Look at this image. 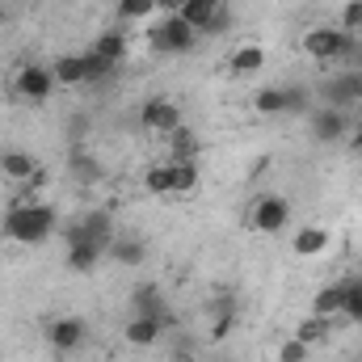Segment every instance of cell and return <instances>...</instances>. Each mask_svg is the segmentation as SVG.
Listing matches in <instances>:
<instances>
[{"label":"cell","instance_id":"7","mask_svg":"<svg viewBox=\"0 0 362 362\" xmlns=\"http://www.w3.org/2000/svg\"><path fill=\"white\" fill-rule=\"evenodd\" d=\"M139 118H144L148 131H160V135H173L177 127H185V122H181V105L169 101V97H148L144 110H139Z\"/></svg>","mask_w":362,"mask_h":362},{"label":"cell","instance_id":"16","mask_svg":"<svg viewBox=\"0 0 362 362\" xmlns=\"http://www.w3.org/2000/svg\"><path fill=\"white\" fill-rule=\"evenodd\" d=\"M295 337H299V341H303L308 350H316V346H325V341L333 337V320H329V316H316V312H312V316H303V320L295 325Z\"/></svg>","mask_w":362,"mask_h":362},{"label":"cell","instance_id":"30","mask_svg":"<svg viewBox=\"0 0 362 362\" xmlns=\"http://www.w3.org/2000/svg\"><path fill=\"white\" fill-rule=\"evenodd\" d=\"M308 354H312V350H308L299 337H286V341L278 346V362H308Z\"/></svg>","mask_w":362,"mask_h":362},{"label":"cell","instance_id":"35","mask_svg":"<svg viewBox=\"0 0 362 362\" xmlns=\"http://www.w3.org/2000/svg\"><path fill=\"white\" fill-rule=\"evenodd\" d=\"M181 4H185V0H156V8H165V13H177Z\"/></svg>","mask_w":362,"mask_h":362},{"label":"cell","instance_id":"5","mask_svg":"<svg viewBox=\"0 0 362 362\" xmlns=\"http://www.w3.org/2000/svg\"><path fill=\"white\" fill-rule=\"evenodd\" d=\"M308 131H312V139H316V144H337V139H346V135H350V114H346V110L316 105V110L308 114Z\"/></svg>","mask_w":362,"mask_h":362},{"label":"cell","instance_id":"20","mask_svg":"<svg viewBox=\"0 0 362 362\" xmlns=\"http://www.w3.org/2000/svg\"><path fill=\"white\" fill-rule=\"evenodd\" d=\"M291 249H295L299 257H320V253L329 249V232H325V228H299V232L291 236Z\"/></svg>","mask_w":362,"mask_h":362},{"label":"cell","instance_id":"27","mask_svg":"<svg viewBox=\"0 0 362 362\" xmlns=\"http://www.w3.org/2000/svg\"><path fill=\"white\" fill-rule=\"evenodd\" d=\"M341 286H346V303H341V316L358 325V320H362V282H358V278H346Z\"/></svg>","mask_w":362,"mask_h":362},{"label":"cell","instance_id":"2","mask_svg":"<svg viewBox=\"0 0 362 362\" xmlns=\"http://www.w3.org/2000/svg\"><path fill=\"white\" fill-rule=\"evenodd\" d=\"M148 47L160 51V55H181V51H194L198 47V30L181 17V13H165L156 25H148Z\"/></svg>","mask_w":362,"mask_h":362},{"label":"cell","instance_id":"31","mask_svg":"<svg viewBox=\"0 0 362 362\" xmlns=\"http://www.w3.org/2000/svg\"><path fill=\"white\" fill-rule=\"evenodd\" d=\"M341 30H346V34H358L362 30V0H346V8H341Z\"/></svg>","mask_w":362,"mask_h":362},{"label":"cell","instance_id":"37","mask_svg":"<svg viewBox=\"0 0 362 362\" xmlns=\"http://www.w3.org/2000/svg\"><path fill=\"white\" fill-rule=\"evenodd\" d=\"M0 21H4V4H0Z\"/></svg>","mask_w":362,"mask_h":362},{"label":"cell","instance_id":"12","mask_svg":"<svg viewBox=\"0 0 362 362\" xmlns=\"http://www.w3.org/2000/svg\"><path fill=\"white\" fill-rule=\"evenodd\" d=\"M320 101L329 105V110H354L358 105V93H354V76L350 72H341V76H329L325 85H320Z\"/></svg>","mask_w":362,"mask_h":362},{"label":"cell","instance_id":"34","mask_svg":"<svg viewBox=\"0 0 362 362\" xmlns=\"http://www.w3.org/2000/svg\"><path fill=\"white\" fill-rule=\"evenodd\" d=\"M346 139H350V148H354V152H358V156H362V127H358V131H350Z\"/></svg>","mask_w":362,"mask_h":362},{"label":"cell","instance_id":"13","mask_svg":"<svg viewBox=\"0 0 362 362\" xmlns=\"http://www.w3.org/2000/svg\"><path fill=\"white\" fill-rule=\"evenodd\" d=\"M160 320H152V316H135L131 312V320L122 325V337H127V346H135V350H148V346H156L160 341Z\"/></svg>","mask_w":362,"mask_h":362},{"label":"cell","instance_id":"15","mask_svg":"<svg viewBox=\"0 0 362 362\" xmlns=\"http://www.w3.org/2000/svg\"><path fill=\"white\" fill-rule=\"evenodd\" d=\"M118 266H127V270H135V266H144L148 262V245L144 240H135V236H114V245L105 249Z\"/></svg>","mask_w":362,"mask_h":362},{"label":"cell","instance_id":"38","mask_svg":"<svg viewBox=\"0 0 362 362\" xmlns=\"http://www.w3.org/2000/svg\"><path fill=\"white\" fill-rule=\"evenodd\" d=\"M358 282H362V274H358Z\"/></svg>","mask_w":362,"mask_h":362},{"label":"cell","instance_id":"14","mask_svg":"<svg viewBox=\"0 0 362 362\" xmlns=\"http://www.w3.org/2000/svg\"><path fill=\"white\" fill-rule=\"evenodd\" d=\"M51 76H55V85H64V89L89 85V68H85V55H59V59L51 64Z\"/></svg>","mask_w":362,"mask_h":362},{"label":"cell","instance_id":"21","mask_svg":"<svg viewBox=\"0 0 362 362\" xmlns=\"http://www.w3.org/2000/svg\"><path fill=\"white\" fill-rule=\"evenodd\" d=\"M198 152H202V139L189 127H177L169 135V160H198Z\"/></svg>","mask_w":362,"mask_h":362},{"label":"cell","instance_id":"32","mask_svg":"<svg viewBox=\"0 0 362 362\" xmlns=\"http://www.w3.org/2000/svg\"><path fill=\"white\" fill-rule=\"evenodd\" d=\"M72 173H76V177H85V185H89V181H97V177H101V169L93 165L89 156H85V152H76V156H72Z\"/></svg>","mask_w":362,"mask_h":362},{"label":"cell","instance_id":"18","mask_svg":"<svg viewBox=\"0 0 362 362\" xmlns=\"http://www.w3.org/2000/svg\"><path fill=\"white\" fill-rule=\"evenodd\" d=\"M228 68H232L236 76H257V72L266 68V47H257V42H249V47H236Z\"/></svg>","mask_w":362,"mask_h":362},{"label":"cell","instance_id":"6","mask_svg":"<svg viewBox=\"0 0 362 362\" xmlns=\"http://www.w3.org/2000/svg\"><path fill=\"white\" fill-rule=\"evenodd\" d=\"M253 228L257 232H266V236H278L286 223H291V202L282 198V194H266V198H257L253 202Z\"/></svg>","mask_w":362,"mask_h":362},{"label":"cell","instance_id":"29","mask_svg":"<svg viewBox=\"0 0 362 362\" xmlns=\"http://www.w3.org/2000/svg\"><path fill=\"white\" fill-rule=\"evenodd\" d=\"M144 185H148V194H173V177H169V165H152V169L144 173Z\"/></svg>","mask_w":362,"mask_h":362},{"label":"cell","instance_id":"4","mask_svg":"<svg viewBox=\"0 0 362 362\" xmlns=\"http://www.w3.org/2000/svg\"><path fill=\"white\" fill-rule=\"evenodd\" d=\"M177 13L194 25V30H198V34H223V30L232 25V17H228V4H223V0H185Z\"/></svg>","mask_w":362,"mask_h":362},{"label":"cell","instance_id":"17","mask_svg":"<svg viewBox=\"0 0 362 362\" xmlns=\"http://www.w3.org/2000/svg\"><path fill=\"white\" fill-rule=\"evenodd\" d=\"M105 253L97 249V245H89V240H81V236H68V270L76 274H89L97 262H101Z\"/></svg>","mask_w":362,"mask_h":362},{"label":"cell","instance_id":"9","mask_svg":"<svg viewBox=\"0 0 362 362\" xmlns=\"http://www.w3.org/2000/svg\"><path fill=\"white\" fill-rule=\"evenodd\" d=\"M13 89L21 93L25 101H47V97L59 89V85H55L51 68H42V64H25V68L13 76Z\"/></svg>","mask_w":362,"mask_h":362},{"label":"cell","instance_id":"39","mask_svg":"<svg viewBox=\"0 0 362 362\" xmlns=\"http://www.w3.org/2000/svg\"><path fill=\"white\" fill-rule=\"evenodd\" d=\"M358 325H362V320H358Z\"/></svg>","mask_w":362,"mask_h":362},{"label":"cell","instance_id":"24","mask_svg":"<svg viewBox=\"0 0 362 362\" xmlns=\"http://www.w3.org/2000/svg\"><path fill=\"white\" fill-rule=\"evenodd\" d=\"M286 93V114H312L316 110V89L308 85H282Z\"/></svg>","mask_w":362,"mask_h":362},{"label":"cell","instance_id":"1","mask_svg":"<svg viewBox=\"0 0 362 362\" xmlns=\"http://www.w3.org/2000/svg\"><path fill=\"white\" fill-rule=\"evenodd\" d=\"M55 232V206L47 202H17L4 215V236L17 245H42Z\"/></svg>","mask_w":362,"mask_h":362},{"label":"cell","instance_id":"40","mask_svg":"<svg viewBox=\"0 0 362 362\" xmlns=\"http://www.w3.org/2000/svg\"><path fill=\"white\" fill-rule=\"evenodd\" d=\"M358 362H362V358H358Z\"/></svg>","mask_w":362,"mask_h":362},{"label":"cell","instance_id":"25","mask_svg":"<svg viewBox=\"0 0 362 362\" xmlns=\"http://www.w3.org/2000/svg\"><path fill=\"white\" fill-rule=\"evenodd\" d=\"M253 110H257V114H286V93H282V85L257 93V97H253Z\"/></svg>","mask_w":362,"mask_h":362},{"label":"cell","instance_id":"26","mask_svg":"<svg viewBox=\"0 0 362 362\" xmlns=\"http://www.w3.org/2000/svg\"><path fill=\"white\" fill-rule=\"evenodd\" d=\"M93 51H97V55H105V59H114V64H118V59H127V38H122V34H118V30H110V34H101V38H97V42H93Z\"/></svg>","mask_w":362,"mask_h":362},{"label":"cell","instance_id":"11","mask_svg":"<svg viewBox=\"0 0 362 362\" xmlns=\"http://www.w3.org/2000/svg\"><path fill=\"white\" fill-rule=\"evenodd\" d=\"M85 320L81 316H55L51 320V329H47V337H51V346L59 350V354H72V350H81V341H85Z\"/></svg>","mask_w":362,"mask_h":362},{"label":"cell","instance_id":"3","mask_svg":"<svg viewBox=\"0 0 362 362\" xmlns=\"http://www.w3.org/2000/svg\"><path fill=\"white\" fill-rule=\"evenodd\" d=\"M354 47V34H346L341 25H316V30H308L303 34V51L316 59V64H341V55Z\"/></svg>","mask_w":362,"mask_h":362},{"label":"cell","instance_id":"19","mask_svg":"<svg viewBox=\"0 0 362 362\" xmlns=\"http://www.w3.org/2000/svg\"><path fill=\"white\" fill-rule=\"evenodd\" d=\"M0 173L8 181H30L38 173V160L30 152H0Z\"/></svg>","mask_w":362,"mask_h":362},{"label":"cell","instance_id":"8","mask_svg":"<svg viewBox=\"0 0 362 362\" xmlns=\"http://www.w3.org/2000/svg\"><path fill=\"white\" fill-rule=\"evenodd\" d=\"M131 303H135V316H152V320H160V329H173V325H177V316H173V308L165 303V295H160V286H156V282L135 286Z\"/></svg>","mask_w":362,"mask_h":362},{"label":"cell","instance_id":"36","mask_svg":"<svg viewBox=\"0 0 362 362\" xmlns=\"http://www.w3.org/2000/svg\"><path fill=\"white\" fill-rule=\"evenodd\" d=\"M173 362H194V354H189V350H177V354H173Z\"/></svg>","mask_w":362,"mask_h":362},{"label":"cell","instance_id":"33","mask_svg":"<svg viewBox=\"0 0 362 362\" xmlns=\"http://www.w3.org/2000/svg\"><path fill=\"white\" fill-rule=\"evenodd\" d=\"M341 64H346V72H362V42L354 38V47L341 55Z\"/></svg>","mask_w":362,"mask_h":362},{"label":"cell","instance_id":"10","mask_svg":"<svg viewBox=\"0 0 362 362\" xmlns=\"http://www.w3.org/2000/svg\"><path fill=\"white\" fill-rule=\"evenodd\" d=\"M68 236H81V240H89V245H97L101 253L114 245V219L105 215V211H85L76 223H72V232Z\"/></svg>","mask_w":362,"mask_h":362},{"label":"cell","instance_id":"22","mask_svg":"<svg viewBox=\"0 0 362 362\" xmlns=\"http://www.w3.org/2000/svg\"><path fill=\"white\" fill-rule=\"evenodd\" d=\"M341 303H346V286L341 282H329L325 291H316V299H312V312L316 316H341Z\"/></svg>","mask_w":362,"mask_h":362},{"label":"cell","instance_id":"23","mask_svg":"<svg viewBox=\"0 0 362 362\" xmlns=\"http://www.w3.org/2000/svg\"><path fill=\"white\" fill-rule=\"evenodd\" d=\"M169 177H173V194H194L198 189V160H169Z\"/></svg>","mask_w":362,"mask_h":362},{"label":"cell","instance_id":"28","mask_svg":"<svg viewBox=\"0 0 362 362\" xmlns=\"http://www.w3.org/2000/svg\"><path fill=\"white\" fill-rule=\"evenodd\" d=\"M156 13V0H118V17L122 21H148Z\"/></svg>","mask_w":362,"mask_h":362}]
</instances>
